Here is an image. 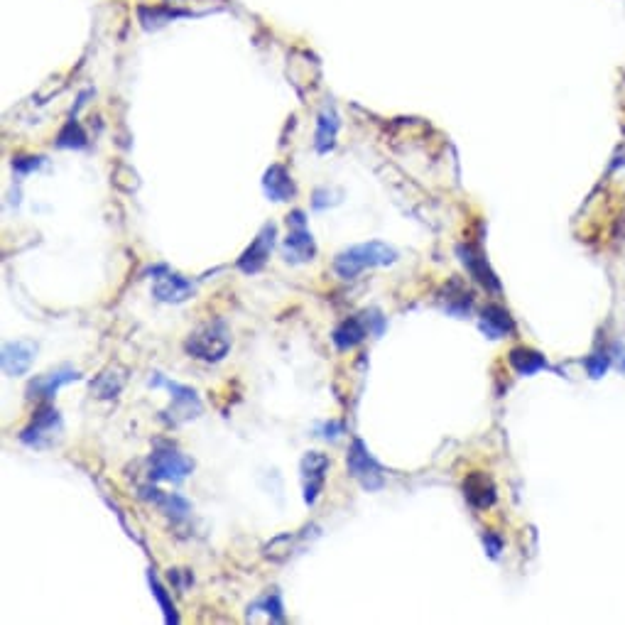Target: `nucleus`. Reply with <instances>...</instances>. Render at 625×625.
Wrapping results in <instances>:
<instances>
[{"mask_svg":"<svg viewBox=\"0 0 625 625\" xmlns=\"http://www.w3.org/2000/svg\"><path fill=\"white\" fill-rule=\"evenodd\" d=\"M456 255H459L461 265L469 270V275L474 277L478 285L486 287L488 292H500L498 275L493 273V268L488 265L486 255H483L481 248L474 246V243H461V246H456Z\"/></svg>","mask_w":625,"mask_h":625,"instance_id":"9d476101","label":"nucleus"},{"mask_svg":"<svg viewBox=\"0 0 625 625\" xmlns=\"http://www.w3.org/2000/svg\"><path fill=\"white\" fill-rule=\"evenodd\" d=\"M319 437H324V439H336L339 437V434H344V425H341V422H324L322 427H319Z\"/></svg>","mask_w":625,"mask_h":625,"instance_id":"cd10ccee","label":"nucleus"},{"mask_svg":"<svg viewBox=\"0 0 625 625\" xmlns=\"http://www.w3.org/2000/svg\"><path fill=\"white\" fill-rule=\"evenodd\" d=\"M148 581H150V589H152V596H155L157 599V603H160V608H162V613H165V621L167 623H179V616H177V608H175V603H172V596L167 594V589L165 586L160 584V581H157V576L155 574H148Z\"/></svg>","mask_w":625,"mask_h":625,"instance_id":"b1692460","label":"nucleus"},{"mask_svg":"<svg viewBox=\"0 0 625 625\" xmlns=\"http://www.w3.org/2000/svg\"><path fill=\"white\" fill-rule=\"evenodd\" d=\"M346 466H349V474L361 483V488L366 491H380L385 486V471L378 461L373 459V454L368 451L366 444L361 439H353L349 456H346Z\"/></svg>","mask_w":625,"mask_h":625,"instance_id":"6e6552de","label":"nucleus"},{"mask_svg":"<svg viewBox=\"0 0 625 625\" xmlns=\"http://www.w3.org/2000/svg\"><path fill=\"white\" fill-rule=\"evenodd\" d=\"M184 349L192 358L216 363L231 351V334H228L224 322H209L189 334V339L184 341Z\"/></svg>","mask_w":625,"mask_h":625,"instance_id":"f03ea898","label":"nucleus"},{"mask_svg":"<svg viewBox=\"0 0 625 625\" xmlns=\"http://www.w3.org/2000/svg\"><path fill=\"white\" fill-rule=\"evenodd\" d=\"M483 545H486V552L491 554L493 559H496L500 550H503V540H500L498 535H493V532H488V535L483 537Z\"/></svg>","mask_w":625,"mask_h":625,"instance_id":"c85d7f7f","label":"nucleus"},{"mask_svg":"<svg viewBox=\"0 0 625 625\" xmlns=\"http://www.w3.org/2000/svg\"><path fill=\"white\" fill-rule=\"evenodd\" d=\"M282 255L292 265L312 263L317 258V243H314L312 231L307 228V214L302 209L287 214V236L282 241Z\"/></svg>","mask_w":625,"mask_h":625,"instance_id":"20e7f679","label":"nucleus"},{"mask_svg":"<svg viewBox=\"0 0 625 625\" xmlns=\"http://www.w3.org/2000/svg\"><path fill=\"white\" fill-rule=\"evenodd\" d=\"M586 368H589L591 378H601L608 368V356H601V353H594L591 358H586Z\"/></svg>","mask_w":625,"mask_h":625,"instance_id":"bb28decb","label":"nucleus"},{"mask_svg":"<svg viewBox=\"0 0 625 625\" xmlns=\"http://www.w3.org/2000/svg\"><path fill=\"white\" fill-rule=\"evenodd\" d=\"M263 192L270 201H290L297 197L295 179H292L290 170L285 165H270L263 175Z\"/></svg>","mask_w":625,"mask_h":625,"instance_id":"2eb2a0df","label":"nucleus"},{"mask_svg":"<svg viewBox=\"0 0 625 625\" xmlns=\"http://www.w3.org/2000/svg\"><path fill=\"white\" fill-rule=\"evenodd\" d=\"M464 496L476 510H486L496 503V486L486 474H469L464 481Z\"/></svg>","mask_w":625,"mask_h":625,"instance_id":"a211bd4d","label":"nucleus"},{"mask_svg":"<svg viewBox=\"0 0 625 625\" xmlns=\"http://www.w3.org/2000/svg\"><path fill=\"white\" fill-rule=\"evenodd\" d=\"M35 353L37 346L32 344V341L25 339L8 341V344L3 346V356H0V361H3V373L8 375V378L25 375L32 368V363H35Z\"/></svg>","mask_w":625,"mask_h":625,"instance_id":"4468645a","label":"nucleus"},{"mask_svg":"<svg viewBox=\"0 0 625 625\" xmlns=\"http://www.w3.org/2000/svg\"><path fill=\"white\" fill-rule=\"evenodd\" d=\"M152 388H167L172 395V405L162 412V420L170 422V425H182V422L194 420L201 415L204 405H201L197 390H192L189 385H179L175 380H167L162 375L150 380Z\"/></svg>","mask_w":625,"mask_h":625,"instance_id":"423d86ee","label":"nucleus"},{"mask_svg":"<svg viewBox=\"0 0 625 625\" xmlns=\"http://www.w3.org/2000/svg\"><path fill=\"white\" fill-rule=\"evenodd\" d=\"M42 165H45V157H37V155L13 157V170L18 172V175H30V172L40 170Z\"/></svg>","mask_w":625,"mask_h":625,"instance_id":"a878e982","label":"nucleus"},{"mask_svg":"<svg viewBox=\"0 0 625 625\" xmlns=\"http://www.w3.org/2000/svg\"><path fill=\"white\" fill-rule=\"evenodd\" d=\"M255 611H265L270 616V621L275 623H285V608H282V601H280V594L277 591H273V594H265L263 599L255 601L253 606L248 608V616Z\"/></svg>","mask_w":625,"mask_h":625,"instance_id":"393cba45","label":"nucleus"},{"mask_svg":"<svg viewBox=\"0 0 625 625\" xmlns=\"http://www.w3.org/2000/svg\"><path fill=\"white\" fill-rule=\"evenodd\" d=\"M625 170V145H621V148L616 150V155H613V162H611V170Z\"/></svg>","mask_w":625,"mask_h":625,"instance_id":"c756f323","label":"nucleus"},{"mask_svg":"<svg viewBox=\"0 0 625 625\" xmlns=\"http://www.w3.org/2000/svg\"><path fill=\"white\" fill-rule=\"evenodd\" d=\"M123 385H125V368L108 366L106 371H101L99 378L91 383V393L99 400H111L121 393Z\"/></svg>","mask_w":625,"mask_h":625,"instance_id":"412c9836","label":"nucleus"},{"mask_svg":"<svg viewBox=\"0 0 625 625\" xmlns=\"http://www.w3.org/2000/svg\"><path fill=\"white\" fill-rule=\"evenodd\" d=\"M81 373L74 371V368H57V371H50L45 375H35V378L27 383V400H37V402H50L54 395H57L59 388H64V385L74 383V380H79Z\"/></svg>","mask_w":625,"mask_h":625,"instance_id":"f8f14e48","label":"nucleus"},{"mask_svg":"<svg viewBox=\"0 0 625 625\" xmlns=\"http://www.w3.org/2000/svg\"><path fill=\"white\" fill-rule=\"evenodd\" d=\"M140 10L150 13V18H140V25L145 30H157V27L172 23L175 18H187V10H179V8H170V5H160V8H148V5H140Z\"/></svg>","mask_w":625,"mask_h":625,"instance_id":"5701e85b","label":"nucleus"},{"mask_svg":"<svg viewBox=\"0 0 625 625\" xmlns=\"http://www.w3.org/2000/svg\"><path fill=\"white\" fill-rule=\"evenodd\" d=\"M398 260V250L383 241H368V243H358V246H351L346 250H341L334 258V273L341 277V280H356L363 270L371 268H388Z\"/></svg>","mask_w":625,"mask_h":625,"instance_id":"f257e3e1","label":"nucleus"},{"mask_svg":"<svg viewBox=\"0 0 625 625\" xmlns=\"http://www.w3.org/2000/svg\"><path fill=\"white\" fill-rule=\"evenodd\" d=\"M140 496H143L145 500H150V503H155L157 508L167 515V518L182 520L192 513V503H189L187 498L177 496V493H162L160 488H155V486H143L140 488Z\"/></svg>","mask_w":625,"mask_h":625,"instance_id":"f3484780","label":"nucleus"},{"mask_svg":"<svg viewBox=\"0 0 625 625\" xmlns=\"http://www.w3.org/2000/svg\"><path fill=\"white\" fill-rule=\"evenodd\" d=\"M300 471H302V486H304V503L314 505L324 488L326 471H329V456L322 454V451H309V454H304Z\"/></svg>","mask_w":625,"mask_h":625,"instance_id":"9b49d317","label":"nucleus"},{"mask_svg":"<svg viewBox=\"0 0 625 625\" xmlns=\"http://www.w3.org/2000/svg\"><path fill=\"white\" fill-rule=\"evenodd\" d=\"M508 363L518 375H535L550 368L547 358L542 356L540 351L530 349V346H515V349L508 353Z\"/></svg>","mask_w":625,"mask_h":625,"instance_id":"aec40b11","label":"nucleus"},{"mask_svg":"<svg viewBox=\"0 0 625 625\" xmlns=\"http://www.w3.org/2000/svg\"><path fill=\"white\" fill-rule=\"evenodd\" d=\"M385 329V317L378 309H368V312L356 314V317L344 319L331 334V341L339 351H351L356 346H361L368 336L375 334L380 336Z\"/></svg>","mask_w":625,"mask_h":625,"instance_id":"7ed1b4c3","label":"nucleus"},{"mask_svg":"<svg viewBox=\"0 0 625 625\" xmlns=\"http://www.w3.org/2000/svg\"><path fill=\"white\" fill-rule=\"evenodd\" d=\"M339 130H341V118L336 113V108L324 106L317 116V130H314V150L319 155H326L336 148V138H339Z\"/></svg>","mask_w":625,"mask_h":625,"instance_id":"dca6fc26","label":"nucleus"},{"mask_svg":"<svg viewBox=\"0 0 625 625\" xmlns=\"http://www.w3.org/2000/svg\"><path fill=\"white\" fill-rule=\"evenodd\" d=\"M481 331L488 336V339H503V336L513 334L515 324L513 317L505 307L500 304H488L481 312Z\"/></svg>","mask_w":625,"mask_h":625,"instance_id":"6ab92c4d","label":"nucleus"},{"mask_svg":"<svg viewBox=\"0 0 625 625\" xmlns=\"http://www.w3.org/2000/svg\"><path fill=\"white\" fill-rule=\"evenodd\" d=\"M275 238H277V226L273 221H268L263 228L258 231V236L253 238V243L243 250L241 258L236 260V268L246 275H258L260 270L268 265L270 253H273L275 246Z\"/></svg>","mask_w":625,"mask_h":625,"instance_id":"1a4fd4ad","label":"nucleus"},{"mask_svg":"<svg viewBox=\"0 0 625 625\" xmlns=\"http://www.w3.org/2000/svg\"><path fill=\"white\" fill-rule=\"evenodd\" d=\"M194 471V461L187 454H182L175 444L157 442L150 454V481H184Z\"/></svg>","mask_w":625,"mask_h":625,"instance_id":"39448f33","label":"nucleus"},{"mask_svg":"<svg viewBox=\"0 0 625 625\" xmlns=\"http://www.w3.org/2000/svg\"><path fill=\"white\" fill-rule=\"evenodd\" d=\"M152 295L160 302H187L194 295V282L177 273H170L167 268H160V275L155 277V285H152Z\"/></svg>","mask_w":625,"mask_h":625,"instance_id":"ddd939ff","label":"nucleus"},{"mask_svg":"<svg viewBox=\"0 0 625 625\" xmlns=\"http://www.w3.org/2000/svg\"><path fill=\"white\" fill-rule=\"evenodd\" d=\"M57 148H64V150L89 148V135H86V130L81 128V123L76 121V116L69 118V121L64 123V128L59 130Z\"/></svg>","mask_w":625,"mask_h":625,"instance_id":"4be33fe9","label":"nucleus"},{"mask_svg":"<svg viewBox=\"0 0 625 625\" xmlns=\"http://www.w3.org/2000/svg\"><path fill=\"white\" fill-rule=\"evenodd\" d=\"M59 434H62V415L50 402H42L30 425L20 432V442L32 449H47L52 447Z\"/></svg>","mask_w":625,"mask_h":625,"instance_id":"0eeeda50","label":"nucleus"}]
</instances>
